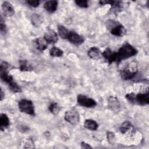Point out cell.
Wrapping results in <instances>:
<instances>
[{
  "mask_svg": "<svg viewBox=\"0 0 149 149\" xmlns=\"http://www.w3.org/2000/svg\"><path fill=\"white\" fill-rule=\"evenodd\" d=\"M1 32L2 34H5L6 32V27L3 20V18L1 16Z\"/></svg>",
  "mask_w": 149,
  "mask_h": 149,
  "instance_id": "obj_27",
  "label": "cell"
},
{
  "mask_svg": "<svg viewBox=\"0 0 149 149\" xmlns=\"http://www.w3.org/2000/svg\"><path fill=\"white\" fill-rule=\"evenodd\" d=\"M44 39L48 44H55L58 40L57 34L52 29H49L44 34Z\"/></svg>",
  "mask_w": 149,
  "mask_h": 149,
  "instance_id": "obj_10",
  "label": "cell"
},
{
  "mask_svg": "<svg viewBox=\"0 0 149 149\" xmlns=\"http://www.w3.org/2000/svg\"><path fill=\"white\" fill-rule=\"evenodd\" d=\"M58 31L59 36L63 39H67L69 31L65 27L63 26L62 25H58Z\"/></svg>",
  "mask_w": 149,
  "mask_h": 149,
  "instance_id": "obj_19",
  "label": "cell"
},
{
  "mask_svg": "<svg viewBox=\"0 0 149 149\" xmlns=\"http://www.w3.org/2000/svg\"><path fill=\"white\" fill-rule=\"evenodd\" d=\"M84 127L91 130H95L98 128L97 123L92 119H86L84 122Z\"/></svg>",
  "mask_w": 149,
  "mask_h": 149,
  "instance_id": "obj_18",
  "label": "cell"
},
{
  "mask_svg": "<svg viewBox=\"0 0 149 149\" xmlns=\"http://www.w3.org/2000/svg\"><path fill=\"white\" fill-rule=\"evenodd\" d=\"M58 2L56 1H48L44 5V9L49 13L54 12L56 10Z\"/></svg>",
  "mask_w": 149,
  "mask_h": 149,
  "instance_id": "obj_15",
  "label": "cell"
},
{
  "mask_svg": "<svg viewBox=\"0 0 149 149\" xmlns=\"http://www.w3.org/2000/svg\"><path fill=\"white\" fill-rule=\"evenodd\" d=\"M36 45L37 48L40 51L45 50L47 48V42L45 41L44 38L38 37L36 40Z\"/></svg>",
  "mask_w": 149,
  "mask_h": 149,
  "instance_id": "obj_16",
  "label": "cell"
},
{
  "mask_svg": "<svg viewBox=\"0 0 149 149\" xmlns=\"http://www.w3.org/2000/svg\"><path fill=\"white\" fill-rule=\"evenodd\" d=\"M106 27L110 33L114 36L121 37L124 36L126 32V30L123 25L113 20H108L107 21Z\"/></svg>",
  "mask_w": 149,
  "mask_h": 149,
  "instance_id": "obj_4",
  "label": "cell"
},
{
  "mask_svg": "<svg viewBox=\"0 0 149 149\" xmlns=\"http://www.w3.org/2000/svg\"><path fill=\"white\" fill-rule=\"evenodd\" d=\"M27 3L31 6H33V7H37L40 3V1H33V0H31V1H27Z\"/></svg>",
  "mask_w": 149,
  "mask_h": 149,
  "instance_id": "obj_28",
  "label": "cell"
},
{
  "mask_svg": "<svg viewBox=\"0 0 149 149\" xmlns=\"http://www.w3.org/2000/svg\"><path fill=\"white\" fill-rule=\"evenodd\" d=\"M49 54L51 56H61L63 55V51L61 49L56 47H53L51 48L49 51Z\"/></svg>",
  "mask_w": 149,
  "mask_h": 149,
  "instance_id": "obj_23",
  "label": "cell"
},
{
  "mask_svg": "<svg viewBox=\"0 0 149 149\" xmlns=\"http://www.w3.org/2000/svg\"><path fill=\"white\" fill-rule=\"evenodd\" d=\"M75 3L76 5L80 8H86L88 7V1L86 0H82V1H75Z\"/></svg>",
  "mask_w": 149,
  "mask_h": 149,
  "instance_id": "obj_25",
  "label": "cell"
},
{
  "mask_svg": "<svg viewBox=\"0 0 149 149\" xmlns=\"http://www.w3.org/2000/svg\"><path fill=\"white\" fill-rule=\"evenodd\" d=\"M81 147L82 148H91V147L88 144H87L84 141L81 142Z\"/></svg>",
  "mask_w": 149,
  "mask_h": 149,
  "instance_id": "obj_29",
  "label": "cell"
},
{
  "mask_svg": "<svg viewBox=\"0 0 149 149\" xmlns=\"http://www.w3.org/2000/svg\"><path fill=\"white\" fill-rule=\"evenodd\" d=\"M19 108L22 112L34 116L35 111L33 102L27 100L23 99L19 102Z\"/></svg>",
  "mask_w": 149,
  "mask_h": 149,
  "instance_id": "obj_6",
  "label": "cell"
},
{
  "mask_svg": "<svg viewBox=\"0 0 149 149\" xmlns=\"http://www.w3.org/2000/svg\"><path fill=\"white\" fill-rule=\"evenodd\" d=\"M126 98L132 103L140 105H146L149 104V94L147 90L143 93H139L134 94L133 93H130L126 95Z\"/></svg>",
  "mask_w": 149,
  "mask_h": 149,
  "instance_id": "obj_3",
  "label": "cell"
},
{
  "mask_svg": "<svg viewBox=\"0 0 149 149\" xmlns=\"http://www.w3.org/2000/svg\"><path fill=\"white\" fill-rule=\"evenodd\" d=\"M70 42L73 44L79 45L84 42V38L74 31H69L68 38Z\"/></svg>",
  "mask_w": 149,
  "mask_h": 149,
  "instance_id": "obj_9",
  "label": "cell"
},
{
  "mask_svg": "<svg viewBox=\"0 0 149 149\" xmlns=\"http://www.w3.org/2000/svg\"><path fill=\"white\" fill-rule=\"evenodd\" d=\"M88 55L92 59L98 60L101 58L102 52L99 48L95 47H93L88 51Z\"/></svg>",
  "mask_w": 149,
  "mask_h": 149,
  "instance_id": "obj_13",
  "label": "cell"
},
{
  "mask_svg": "<svg viewBox=\"0 0 149 149\" xmlns=\"http://www.w3.org/2000/svg\"><path fill=\"white\" fill-rule=\"evenodd\" d=\"M108 107L109 108L114 111H117L120 108V103L117 97H109L108 100Z\"/></svg>",
  "mask_w": 149,
  "mask_h": 149,
  "instance_id": "obj_14",
  "label": "cell"
},
{
  "mask_svg": "<svg viewBox=\"0 0 149 149\" xmlns=\"http://www.w3.org/2000/svg\"><path fill=\"white\" fill-rule=\"evenodd\" d=\"M77 101L80 105L87 108H93L97 105L96 102L93 99L82 94H79L77 96Z\"/></svg>",
  "mask_w": 149,
  "mask_h": 149,
  "instance_id": "obj_8",
  "label": "cell"
},
{
  "mask_svg": "<svg viewBox=\"0 0 149 149\" xmlns=\"http://www.w3.org/2000/svg\"><path fill=\"white\" fill-rule=\"evenodd\" d=\"M99 3L101 5L110 4L115 12L120 11L123 6L122 2L119 1H100Z\"/></svg>",
  "mask_w": 149,
  "mask_h": 149,
  "instance_id": "obj_11",
  "label": "cell"
},
{
  "mask_svg": "<svg viewBox=\"0 0 149 149\" xmlns=\"http://www.w3.org/2000/svg\"><path fill=\"white\" fill-rule=\"evenodd\" d=\"M9 65L6 62H2L0 66V76L2 81L6 83L9 88L13 93H20L22 91L21 88L14 81L12 76L8 73V68Z\"/></svg>",
  "mask_w": 149,
  "mask_h": 149,
  "instance_id": "obj_2",
  "label": "cell"
},
{
  "mask_svg": "<svg viewBox=\"0 0 149 149\" xmlns=\"http://www.w3.org/2000/svg\"><path fill=\"white\" fill-rule=\"evenodd\" d=\"M137 72V64L135 62H132L126 65L120 71V76L122 79L129 80L132 79Z\"/></svg>",
  "mask_w": 149,
  "mask_h": 149,
  "instance_id": "obj_5",
  "label": "cell"
},
{
  "mask_svg": "<svg viewBox=\"0 0 149 149\" xmlns=\"http://www.w3.org/2000/svg\"><path fill=\"white\" fill-rule=\"evenodd\" d=\"M2 9L3 13L5 16H12L15 13L14 9L11 3L9 2H4L2 5Z\"/></svg>",
  "mask_w": 149,
  "mask_h": 149,
  "instance_id": "obj_12",
  "label": "cell"
},
{
  "mask_svg": "<svg viewBox=\"0 0 149 149\" xmlns=\"http://www.w3.org/2000/svg\"><path fill=\"white\" fill-rule=\"evenodd\" d=\"M10 122L8 116L5 113H1L0 115V128L1 130H3L9 126Z\"/></svg>",
  "mask_w": 149,
  "mask_h": 149,
  "instance_id": "obj_17",
  "label": "cell"
},
{
  "mask_svg": "<svg viewBox=\"0 0 149 149\" xmlns=\"http://www.w3.org/2000/svg\"><path fill=\"white\" fill-rule=\"evenodd\" d=\"M65 120L72 125H77L80 121L79 114L74 109L68 110L65 113Z\"/></svg>",
  "mask_w": 149,
  "mask_h": 149,
  "instance_id": "obj_7",
  "label": "cell"
},
{
  "mask_svg": "<svg viewBox=\"0 0 149 149\" xmlns=\"http://www.w3.org/2000/svg\"><path fill=\"white\" fill-rule=\"evenodd\" d=\"M107 139L110 144H113L115 140V134L112 132H108L107 134Z\"/></svg>",
  "mask_w": 149,
  "mask_h": 149,
  "instance_id": "obj_26",
  "label": "cell"
},
{
  "mask_svg": "<svg viewBox=\"0 0 149 149\" xmlns=\"http://www.w3.org/2000/svg\"><path fill=\"white\" fill-rule=\"evenodd\" d=\"M48 109H49V111L54 115L58 114L59 110H60L59 107L58 106V104L56 103V102L51 103L50 105L48 107Z\"/></svg>",
  "mask_w": 149,
  "mask_h": 149,
  "instance_id": "obj_24",
  "label": "cell"
},
{
  "mask_svg": "<svg viewBox=\"0 0 149 149\" xmlns=\"http://www.w3.org/2000/svg\"><path fill=\"white\" fill-rule=\"evenodd\" d=\"M132 129H133V126L129 121L124 122L120 127V131L123 134L126 133Z\"/></svg>",
  "mask_w": 149,
  "mask_h": 149,
  "instance_id": "obj_22",
  "label": "cell"
},
{
  "mask_svg": "<svg viewBox=\"0 0 149 149\" xmlns=\"http://www.w3.org/2000/svg\"><path fill=\"white\" fill-rule=\"evenodd\" d=\"M1 100L2 101L3 100V98H4V96H3V93L2 91V90L1 89Z\"/></svg>",
  "mask_w": 149,
  "mask_h": 149,
  "instance_id": "obj_30",
  "label": "cell"
},
{
  "mask_svg": "<svg viewBox=\"0 0 149 149\" xmlns=\"http://www.w3.org/2000/svg\"><path fill=\"white\" fill-rule=\"evenodd\" d=\"M20 69L21 71H31L33 67L26 60H20Z\"/></svg>",
  "mask_w": 149,
  "mask_h": 149,
  "instance_id": "obj_20",
  "label": "cell"
},
{
  "mask_svg": "<svg viewBox=\"0 0 149 149\" xmlns=\"http://www.w3.org/2000/svg\"><path fill=\"white\" fill-rule=\"evenodd\" d=\"M137 53V49L129 43L124 44L118 50V52H113L110 48H106L102 52L103 56L108 62L109 64L116 62L119 63L121 61L136 55Z\"/></svg>",
  "mask_w": 149,
  "mask_h": 149,
  "instance_id": "obj_1",
  "label": "cell"
},
{
  "mask_svg": "<svg viewBox=\"0 0 149 149\" xmlns=\"http://www.w3.org/2000/svg\"><path fill=\"white\" fill-rule=\"evenodd\" d=\"M32 24L35 26H39L42 22V17L38 14L34 13L31 17Z\"/></svg>",
  "mask_w": 149,
  "mask_h": 149,
  "instance_id": "obj_21",
  "label": "cell"
}]
</instances>
